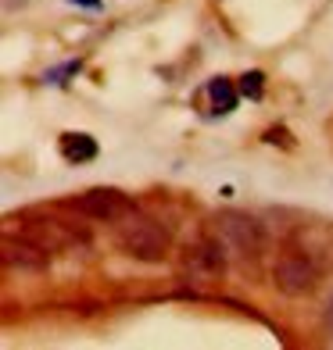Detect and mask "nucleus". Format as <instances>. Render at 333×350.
I'll return each instance as SVG.
<instances>
[{
  "instance_id": "nucleus-1",
  "label": "nucleus",
  "mask_w": 333,
  "mask_h": 350,
  "mask_svg": "<svg viewBox=\"0 0 333 350\" xmlns=\"http://www.w3.org/2000/svg\"><path fill=\"white\" fill-rule=\"evenodd\" d=\"M169 243H172V232L158 218L133 211L119 221V247L136 261H162L169 254Z\"/></svg>"
},
{
  "instance_id": "nucleus-2",
  "label": "nucleus",
  "mask_w": 333,
  "mask_h": 350,
  "mask_svg": "<svg viewBox=\"0 0 333 350\" xmlns=\"http://www.w3.org/2000/svg\"><path fill=\"white\" fill-rule=\"evenodd\" d=\"M212 236L219 240V247L226 250V258L233 261H258L262 258V247H265V236H262V226L251 215H236V211H226L212 221Z\"/></svg>"
},
{
  "instance_id": "nucleus-3",
  "label": "nucleus",
  "mask_w": 333,
  "mask_h": 350,
  "mask_svg": "<svg viewBox=\"0 0 333 350\" xmlns=\"http://www.w3.org/2000/svg\"><path fill=\"white\" fill-rule=\"evenodd\" d=\"M273 282H276V290L287 293V297H305L319 286V268H315V261L305 258V254L287 250V254H280L276 265H273Z\"/></svg>"
},
{
  "instance_id": "nucleus-4",
  "label": "nucleus",
  "mask_w": 333,
  "mask_h": 350,
  "mask_svg": "<svg viewBox=\"0 0 333 350\" xmlns=\"http://www.w3.org/2000/svg\"><path fill=\"white\" fill-rule=\"evenodd\" d=\"M72 208L86 218H97V221H122L125 215L136 211V204L125 193H119V189H90V193H83Z\"/></svg>"
},
{
  "instance_id": "nucleus-5",
  "label": "nucleus",
  "mask_w": 333,
  "mask_h": 350,
  "mask_svg": "<svg viewBox=\"0 0 333 350\" xmlns=\"http://www.w3.org/2000/svg\"><path fill=\"white\" fill-rule=\"evenodd\" d=\"M226 272V250L215 243H197L183 254V279L190 282H215Z\"/></svg>"
},
{
  "instance_id": "nucleus-6",
  "label": "nucleus",
  "mask_w": 333,
  "mask_h": 350,
  "mask_svg": "<svg viewBox=\"0 0 333 350\" xmlns=\"http://www.w3.org/2000/svg\"><path fill=\"white\" fill-rule=\"evenodd\" d=\"M4 265L18 268V272H43L51 265L47 243H33V240H4Z\"/></svg>"
},
{
  "instance_id": "nucleus-7",
  "label": "nucleus",
  "mask_w": 333,
  "mask_h": 350,
  "mask_svg": "<svg viewBox=\"0 0 333 350\" xmlns=\"http://www.w3.org/2000/svg\"><path fill=\"white\" fill-rule=\"evenodd\" d=\"M58 147H61V157H65V161H72V165H86V161H93V157L101 154L97 139L86 136V133H65Z\"/></svg>"
},
{
  "instance_id": "nucleus-8",
  "label": "nucleus",
  "mask_w": 333,
  "mask_h": 350,
  "mask_svg": "<svg viewBox=\"0 0 333 350\" xmlns=\"http://www.w3.org/2000/svg\"><path fill=\"white\" fill-rule=\"evenodd\" d=\"M208 97H212V111L215 115H230V111L236 107V97H241V90H236L230 79H212L208 83Z\"/></svg>"
},
{
  "instance_id": "nucleus-9",
  "label": "nucleus",
  "mask_w": 333,
  "mask_h": 350,
  "mask_svg": "<svg viewBox=\"0 0 333 350\" xmlns=\"http://www.w3.org/2000/svg\"><path fill=\"white\" fill-rule=\"evenodd\" d=\"M244 93L247 100H262V93H265V75L262 72H244L241 75V86H236Z\"/></svg>"
},
{
  "instance_id": "nucleus-10",
  "label": "nucleus",
  "mask_w": 333,
  "mask_h": 350,
  "mask_svg": "<svg viewBox=\"0 0 333 350\" xmlns=\"http://www.w3.org/2000/svg\"><path fill=\"white\" fill-rule=\"evenodd\" d=\"M79 68H83V61H69V65H61V68H54V72H47V75H43V83L61 86V83H69V75H75Z\"/></svg>"
},
{
  "instance_id": "nucleus-11",
  "label": "nucleus",
  "mask_w": 333,
  "mask_h": 350,
  "mask_svg": "<svg viewBox=\"0 0 333 350\" xmlns=\"http://www.w3.org/2000/svg\"><path fill=\"white\" fill-rule=\"evenodd\" d=\"M283 143V147H294V139H287V129H283V125H273V129L265 133V143Z\"/></svg>"
},
{
  "instance_id": "nucleus-12",
  "label": "nucleus",
  "mask_w": 333,
  "mask_h": 350,
  "mask_svg": "<svg viewBox=\"0 0 333 350\" xmlns=\"http://www.w3.org/2000/svg\"><path fill=\"white\" fill-rule=\"evenodd\" d=\"M69 4H79V8H90V11H101V0H69Z\"/></svg>"
},
{
  "instance_id": "nucleus-13",
  "label": "nucleus",
  "mask_w": 333,
  "mask_h": 350,
  "mask_svg": "<svg viewBox=\"0 0 333 350\" xmlns=\"http://www.w3.org/2000/svg\"><path fill=\"white\" fill-rule=\"evenodd\" d=\"M326 322H330V329H333V300H330V308H326Z\"/></svg>"
}]
</instances>
